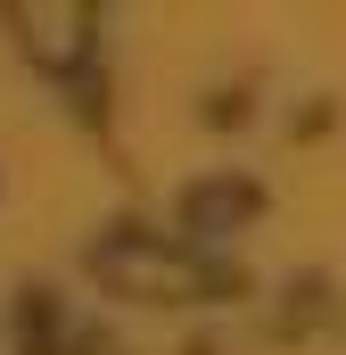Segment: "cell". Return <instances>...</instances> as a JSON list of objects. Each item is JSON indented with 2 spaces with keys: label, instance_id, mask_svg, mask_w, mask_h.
<instances>
[{
  "label": "cell",
  "instance_id": "cell-1",
  "mask_svg": "<svg viewBox=\"0 0 346 355\" xmlns=\"http://www.w3.org/2000/svg\"><path fill=\"white\" fill-rule=\"evenodd\" d=\"M91 272L116 297H132V306H198V297L239 289V272H223L215 257H198L181 240H157V232H132V223H116L107 240H91Z\"/></svg>",
  "mask_w": 346,
  "mask_h": 355
},
{
  "label": "cell",
  "instance_id": "cell-2",
  "mask_svg": "<svg viewBox=\"0 0 346 355\" xmlns=\"http://www.w3.org/2000/svg\"><path fill=\"white\" fill-rule=\"evenodd\" d=\"M8 25H25L17 42H25V58L50 67V75H66V67H83V58H91V33H83L91 17H83V8H17Z\"/></svg>",
  "mask_w": 346,
  "mask_h": 355
},
{
  "label": "cell",
  "instance_id": "cell-3",
  "mask_svg": "<svg viewBox=\"0 0 346 355\" xmlns=\"http://www.w3.org/2000/svg\"><path fill=\"white\" fill-rule=\"evenodd\" d=\"M256 207H264V190H256V182L215 174V182H198V190L181 198V223H190L198 240H215V232H239V223H248Z\"/></svg>",
  "mask_w": 346,
  "mask_h": 355
}]
</instances>
